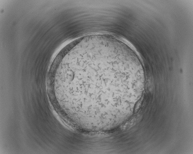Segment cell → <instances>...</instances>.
I'll list each match as a JSON object with an SVG mask.
<instances>
[{
  "mask_svg": "<svg viewBox=\"0 0 193 154\" xmlns=\"http://www.w3.org/2000/svg\"><path fill=\"white\" fill-rule=\"evenodd\" d=\"M123 67L118 59L102 54L87 55L71 61L63 78L72 104L89 112L111 110L115 75Z\"/></svg>",
  "mask_w": 193,
  "mask_h": 154,
  "instance_id": "1",
  "label": "cell"
}]
</instances>
